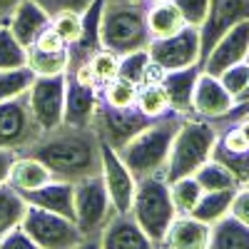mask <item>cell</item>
<instances>
[{"label":"cell","mask_w":249,"mask_h":249,"mask_svg":"<svg viewBox=\"0 0 249 249\" xmlns=\"http://www.w3.org/2000/svg\"><path fill=\"white\" fill-rule=\"evenodd\" d=\"M40 160L50 170L53 179L82 182L88 177L102 175V142L95 127H75L62 122L55 130H48L25 152Z\"/></svg>","instance_id":"1"},{"label":"cell","mask_w":249,"mask_h":249,"mask_svg":"<svg viewBox=\"0 0 249 249\" xmlns=\"http://www.w3.org/2000/svg\"><path fill=\"white\" fill-rule=\"evenodd\" d=\"M184 115L179 112H167L160 120H152L142 132H137L124 147L117 150L124 167L132 172L135 179L144 177H164L172 152V142L177 130L182 127Z\"/></svg>","instance_id":"2"},{"label":"cell","mask_w":249,"mask_h":249,"mask_svg":"<svg viewBox=\"0 0 249 249\" xmlns=\"http://www.w3.org/2000/svg\"><path fill=\"white\" fill-rule=\"evenodd\" d=\"M147 3H115L105 0L100 18V45L124 57L137 50H147L152 43L147 28Z\"/></svg>","instance_id":"3"},{"label":"cell","mask_w":249,"mask_h":249,"mask_svg":"<svg viewBox=\"0 0 249 249\" xmlns=\"http://www.w3.org/2000/svg\"><path fill=\"white\" fill-rule=\"evenodd\" d=\"M214 142H217V127L212 120H204L197 115L184 117L182 127L177 130L175 142H172L164 179L172 184L182 177H192L204 162L212 160Z\"/></svg>","instance_id":"4"},{"label":"cell","mask_w":249,"mask_h":249,"mask_svg":"<svg viewBox=\"0 0 249 249\" xmlns=\"http://www.w3.org/2000/svg\"><path fill=\"white\" fill-rule=\"evenodd\" d=\"M130 214L144 230V234L160 247L164 234H167V230H170V224L177 217V210L172 204V195H170V182L164 177L137 179Z\"/></svg>","instance_id":"5"},{"label":"cell","mask_w":249,"mask_h":249,"mask_svg":"<svg viewBox=\"0 0 249 249\" xmlns=\"http://www.w3.org/2000/svg\"><path fill=\"white\" fill-rule=\"evenodd\" d=\"M115 214L102 175L75 182V224L82 237H100Z\"/></svg>","instance_id":"6"},{"label":"cell","mask_w":249,"mask_h":249,"mask_svg":"<svg viewBox=\"0 0 249 249\" xmlns=\"http://www.w3.org/2000/svg\"><path fill=\"white\" fill-rule=\"evenodd\" d=\"M40 135H43V127L30 110L28 92L0 102V150L25 155Z\"/></svg>","instance_id":"7"},{"label":"cell","mask_w":249,"mask_h":249,"mask_svg":"<svg viewBox=\"0 0 249 249\" xmlns=\"http://www.w3.org/2000/svg\"><path fill=\"white\" fill-rule=\"evenodd\" d=\"M152 120L144 117L140 112L137 105L132 107H110L105 105L102 100H97V107H95V120H92V127L100 137L102 144L112 147L115 152L120 147H124L137 132H142Z\"/></svg>","instance_id":"8"},{"label":"cell","mask_w":249,"mask_h":249,"mask_svg":"<svg viewBox=\"0 0 249 249\" xmlns=\"http://www.w3.org/2000/svg\"><path fill=\"white\" fill-rule=\"evenodd\" d=\"M217 127V142L212 150V160L224 164L234 175L239 187L249 184V135L242 130V124L230 117L212 120Z\"/></svg>","instance_id":"9"},{"label":"cell","mask_w":249,"mask_h":249,"mask_svg":"<svg viewBox=\"0 0 249 249\" xmlns=\"http://www.w3.org/2000/svg\"><path fill=\"white\" fill-rule=\"evenodd\" d=\"M20 227L43 249H72L82 239L77 224L72 219L55 214V212H45L40 207H30V204H28Z\"/></svg>","instance_id":"10"},{"label":"cell","mask_w":249,"mask_h":249,"mask_svg":"<svg viewBox=\"0 0 249 249\" xmlns=\"http://www.w3.org/2000/svg\"><path fill=\"white\" fill-rule=\"evenodd\" d=\"M147 53H150V60L155 62V65H160L164 72L199 65V57H202L199 28L187 25L172 37L152 40V43L147 45Z\"/></svg>","instance_id":"11"},{"label":"cell","mask_w":249,"mask_h":249,"mask_svg":"<svg viewBox=\"0 0 249 249\" xmlns=\"http://www.w3.org/2000/svg\"><path fill=\"white\" fill-rule=\"evenodd\" d=\"M28 102L43 132L55 130L65 117V75L35 77L28 90Z\"/></svg>","instance_id":"12"},{"label":"cell","mask_w":249,"mask_h":249,"mask_svg":"<svg viewBox=\"0 0 249 249\" xmlns=\"http://www.w3.org/2000/svg\"><path fill=\"white\" fill-rule=\"evenodd\" d=\"M242 20H249V0H210V13H207L199 28V43H202L199 65L212 53V48Z\"/></svg>","instance_id":"13"},{"label":"cell","mask_w":249,"mask_h":249,"mask_svg":"<svg viewBox=\"0 0 249 249\" xmlns=\"http://www.w3.org/2000/svg\"><path fill=\"white\" fill-rule=\"evenodd\" d=\"M247 57H249V20H242L204 57L202 72L219 77L224 70L239 65V62H247Z\"/></svg>","instance_id":"14"},{"label":"cell","mask_w":249,"mask_h":249,"mask_svg":"<svg viewBox=\"0 0 249 249\" xmlns=\"http://www.w3.org/2000/svg\"><path fill=\"white\" fill-rule=\"evenodd\" d=\"M102 179H105V187H107V195L112 199L115 212L117 214H130L137 179L132 177V172L127 167H124L120 155L112 147H107V144H102Z\"/></svg>","instance_id":"15"},{"label":"cell","mask_w":249,"mask_h":249,"mask_svg":"<svg viewBox=\"0 0 249 249\" xmlns=\"http://www.w3.org/2000/svg\"><path fill=\"white\" fill-rule=\"evenodd\" d=\"M232 107H234V97L224 90L222 80L202 72L197 80V88H195V97H192L195 115L204 120H219Z\"/></svg>","instance_id":"16"},{"label":"cell","mask_w":249,"mask_h":249,"mask_svg":"<svg viewBox=\"0 0 249 249\" xmlns=\"http://www.w3.org/2000/svg\"><path fill=\"white\" fill-rule=\"evenodd\" d=\"M102 249H157L132 214H115L100 234Z\"/></svg>","instance_id":"17"},{"label":"cell","mask_w":249,"mask_h":249,"mask_svg":"<svg viewBox=\"0 0 249 249\" xmlns=\"http://www.w3.org/2000/svg\"><path fill=\"white\" fill-rule=\"evenodd\" d=\"M97 95L100 88L80 85L77 80L65 75V117H62V122L75 124V127H92Z\"/></svg>","instance_id":"18"},{"label":"cell","mask_w":249,"mask_h":249,"mask_svg":"<svg viewBox=\"0 0 249 249\" xmlns=\"http://www.w3.org/2000/svg\"><path fill=\"white\" fill-rule=\"evenodd\" d=\"M20 195H23V199L30 207H40L45 212H55V214H62L75 222V184H70V182L53 179L45 187H40V190L20 192Z\"/></svg>","instance_id":"19"},{"label":"cell","mask_w":249,"mask_h":249,"mask_svg":"<svg viewBox=\"0 0 249 249\" xmlns=\"http://www.w3.org/2000/svg\"><path fill=\"white\" fill-rule=\"evenodd\" d=\"M202 75V65H192V68H184V70H170L164 72L162 85L167 90L170 97V105L172 112H179L184 117H192V97H195V88H197V80Z\"/></svg>","instance_id":"20"},{"label":"cell","mask_w":249,"mask_h":249,"mask_svg":"<svg viewBox=\"0 0 249 249\" xmlns=\"http://www.w3.org/2000/svg\"><path fill=\"white\" fill-rule=\"evenodd\" d=\"M212 237V227L195 219L192 214H177L170 224L162 244L170 249H207Z\"/></svg>","instance_id":"21"},{"label":"cell","mask_w":249,"mask_h":249,"mask_svg":"<svg viewBox=\"0 0 249 249\" xmlns=\"http://www.w3.org/2000/svg\"><path fill=\"white\" fill-rule=\"evenodd\" d=\"M48 25H50V15L40 8L35 0H23V3L18 5V10L13 13L10 23H8L10 33L18 37V43L23 48H30L37 40V35Z\"/></svg>","instance_id":"22"},{"label":"cell","mask_w":249,"mask_h":249,"mask_svg":"<svg viewBox=\"0 0 249 249\" xmlns=\"http://www.w3.org/2000/svg\"><path fill=\"white\" fill-rule=\"evenodd\" d=\"M48 182H53V175L43 162L30 155H15V162L8 175V184H13L18 192H33L45 187Z\"/></svg>","instance_id":"23"},{"label":"cell","mask_w":249,"mask_h":249,"mask_svg":"<svg viewBox=\"0 0 249 249\" xmlns=\"http://www.w3.org/2000/svg\"><path fill=\"white\" fill-rule=\"evenodd\" d=\"M147 28L152 40H164L177 35L182 28H187V23L179 8L175 5V0H167V3H157L147 8Z\"/></svg>","instance_id":"24"},{"label":"cell","mask_w":249,"mask_h":249,"mask_svg":"<svg viewBox=\"0 0 249 249\" xmlns=\"http://www.w3.org/2000/svg\"><path fill=\"white\" fill-rule=\"evenodd\" d=\"M207 249H249V227L232 214L212 224V237Z\"/></svg>","instance_id":"25"},{"label":"cell","mask_w":249,"mask_h":249,"mask_svg":"<svg viewBox=\"0 0 249 249\" xmlns=\"http://www.w3.org/2000/svg\"><path fill=\"white\" fill-rule=\"evenodd\" d=\"M25 210H28V202L23 199V195L8 182L0 184V239L23 224Z\"/></svg>","instance_id":"26"},{"label":"cell","mask_w":249,"mask_h":249,"mask_svg":"<svg viewBox=\"0 0 249 249\" xmlns=\"http://www.w3.org/2000/svg\"><path fill=\"white\" fill-rule=\"evenodd\" d=\"M234 192H237V190L204 192V195L199 197L197 207H195L192 217L212 227L214 222H219L222 217H227V214H230V210H232V199H234Z\"/></svg>","instance_id":"27"},{"label":"cell","mask_w":249,"mask_h":249,"mask_svg":"<svg viewBox=\"0 0 249 249\" xmlns=\"http://www.w3.org/2000/svg\"><path fill=\"white\" fill-rule=\"evenodd\" d=\"M137 107L144 117L150 120H160L167 112H172V105H170V97H167V90H164L162 82H144L137 90Z\"/></svg>","instance_id":"28"},{"label":"cell","mask_w":249,"mask_h":249,"mask_svg":"<svg viewBox=\"0 0 249 249\" xmlns=\"http://www.w3.org/2000/svg\"><path fill=\"white\" fill-rule=\"evenodd\" d=\"M199 187H202V192H222V190H239V182L234 179V175L224 167V164L210 160V162H204L202 167L192 175Z\"/></svg>","instance_id":"29"},{"label":"cell","mask_w":249,"mask_h":249,"mask_svg":"<svg viewBox=\"0 0 249 249\" xmlns=\"http://www.w3.org/2000/svg\"><path fill=\"white\" fill-rule=\"evenodd\" d=\"M137 90L140 85H135V82L124 80V77H115L105 82V85H100L97 100H102L110 107H132L137 105Z\"/></svg>","instance_id":"30"},{"label":"cell","mask_w":249,"mask_h":249,"mask_svg":"<svg viewBox=\"0 0 249 249\" xmlns=\"http://www.w3.org/2000/svg\"><path fill=\"white\" fill-rule=\"evenodd\" d=\"M70 62V50L62 53H37L28 50V68L35 72V77H53V75H65Z\"/></svg>","instance_id":"31"},{"label":"cell","mask_w":249,"mask_h":249,"mask_svg":"<svg viewBox=\"0 0 249 249\" xmlns=\"http://www.w3.org/2000/svg\"><path fill=\"white\" fill-rule=\"evenodd\" d=\"M33 82H35V72L28 65L13 68V70H0V102L25 95Z\"/></svg>","instance_id":"32"},{"label":"cell","mask_w":249,"mask_h":249,"mask_svg":"<svg viewBox=\"0 0 249 249\" xmlns=\"http://www.w3.org/2000/svg\"><path fill=\"white\" fill-rule=\"evenodd\" d=\"M170 195H172V204H175L177 214H192L204 192L195 177H182L170 184Z\"/></svg>","instance_id":"33"},{"label":"cell","mask_w":249,"mask_h":249,"mask_svg":"<svg viewBox=\"0 0 249 249\" xmlns=\"http://www.w3.org/2000/svg\"><path fill=\"white\" fill-rule=\"evenodd\" d=\"M28 65V48L18 43L8 25H0V70L25 68Z\"/></svg>","instance_id":"34"},{"label":"cell","mask_w":249,"mask_h":249,"mask_svg":"<svg viewBox=\"0 0 249 249\" xmlns=\"http://www.w3.org/2000/svg\"><path fill=\"white\" fill-rule=\"evenodd\" d=\"M50 25L55 28V33L65 40L68 48L75 45L77 40L82 37V13L75 10H60L50 18Z\"/></svg>","instance_id":"35"},{"label":"cell","mask_w":249,"mask_h":249,"mask_svg":"<svg viewBox=\"0 0 249 249\" xmlns=\"http://www.w3.org/2000/svg\"><path fill=\"white\" fill-rule=\"evenodd\" d=\"M120 62L122 57L105 50V48H100L92 57H90V68L95 72V80H97V85H105V82L115 80L120 75Z\"/></svg>","instance_id":"36"},{"label":"cell","mask_w":249,"mask_h":249,"mask_svg":"<svg viewBox=\"0 0 249 249\" xmlns=\"http://www.w3.org/2000/svg\"><path fill=\"white\" fill-rule=\"evenodd\" d=\"M150 53L147 50H137V53H130L124 55L122 62H120V75L117 77H124L135 82V85H142L144 82V75H147V68H150Z\"/></svg>","instance_id":"37"},{"label":"cell","mask_w":249,"mask_h":249,"mask_svg":"<svg viewBox=\"0 0 249 249\" xmlns=\"http://www.w3.org/2000/svg\"><path fill=\"white\" fill-rule=\"evenodd\" d=\"M219 80H222L224 90L237 100V97L244 92V88L249 85V62H239V65L224 70V72L219 75Z\"/></svg>","instance_id":"38"},{"label":"cell","mask_w":249,"mask_h":249,"mask_svg":"<svg viewBox=\"0 0 249 249\" xmlns=\"http://www.w3.org/2000/svg\"><path fill=\"white\" fill-rule=\"evenodd\" d=\"M175 5L179 8L184 23L192 28H202L207 13H210V0H175Z\"/></svg>","instance_id":"39"},{"label":"cell","mask_w":249,"mask_h":249,"mask_svg":"<svg viewBox=\"0 0 249 249\" xmlns=\"http://www.w3.org/2000/svg\"><path fill=\"white\" fill-rule=\"evenodd\" d=\"M28 50H37V53H62V50H68V43L55 33L53 25H48L43 33L37 35V40H35Z\"/></svg>","instance_id":"40"},{"label":"cell","mask_w":249,"mask_h":249,"mask_svg":"<svg viewBox=\"0 0 249 249\" xmlns=\"http://www.w3.org/2000/svg\"><path fill=\"white\" fill-rule=\"evenodd\" d=\"M35 3L43 8L50 18L60 10H75V13H85L95 0H35Z\"/></svg>","instance_id":"41"},{"label":"cell","mask_w":249,"mask_h":249,"mask_svg":"<svg viewBox=\"0 0 249 249\" xmlns=\"http://www.w3.org/2000/svg\"><path fill=\"white\" fill-rule=\"evenodd\" d=\"M0 249H43L23 227H15L13 232H8L3 239H0Z\"/></svg>","instance_id":"42"},{"label":"cell","mask_w":249,"mask_h":249,"mask_svg":"<svg viewBox=\"0 0 249 249\" xmlns=\"http://www.w3.org/2000/svg\"><path fill=\"white\" fill-rule=\"evenodd\" d=\"M230 214H232L234 219H239L242 224L249 227V187H239V190L234 192Z\"/></svg>","instance_id":"43"},{"label":"cell","mask_w":249,"mask_h":249,"mask_svg":"<svg viewBox=\"0 0 249 249\" xmlns=\"http://www.w3.org/2000/svg\"><path fill=\"white\" fill-rule=\"evenodd\" d=\"M13 162H15V152L0 150V184H5V182H8V175H10Z\"/></svg>","instance_id":"44"},{"label":"cell","mask_w":249,"mask_h":249,"mask_svg":"<svg viewBox=\"0 0 249 249\" xmlns=\"http://www.w3.org/2000/svg\"><path fill=\"white\" fill-rule=\"evenodd\" d=\"M20 3H23V0H0V20H3V25L10 23V18L18 10Z\"/></svg>","instance_id":"45"},{"label":"cell","mask_w":249,"mask_h":249,"mask_svg":"<svg viewBox=\"0 0 249 249\" xmlns=\"http://www.w3.org/2000/svg\"><path fill=\"white\" fill-rule=\"evenodd\" d=\"M72 249H102V242H100V237H82Z\"/></svg>","instance_id":"46"},{"label":"cell","mask_w":249,"mask_h":249,"mask_svg":"<svg viewBox=\"0 0 249 249\" xmlns=\"http://www.w3.org/2000/svg\"><path fill=\"white\" fill-rule=\"evenodd\" d=\"M227 115H232V117H237V115H249V102H234V107L227 112Z\"/></svg>","instance_id":"47"},{"label":"cell","mask_w":249,"mask_h":249,"mask_svg":"<svg viewBox=\"0 0 249 249\" xmlns=\"http://www.w3.org/2000/svg\"><path fill=\"white\" fill-rule=\"evenodd\" d=\"M234 102H249V85L244 88V92H242V95H239V97H237Z\"/></svg>","instance_id":"48"},{"label":"cell","mask_w":249,"mask_h":249,"mask_svg":"<svg viewBox=\"0 0 249 249\" xmlns=\"http://www.w3.org/2000/svg\"><path fill=\"white\" fill-rule=\"evenodd\" d=\"M147 5H157V3H167V0H144Z\"/></svg>","instance_id":"49"},{"label":"cell","mask_w":249,"mask_h":249,"mask_svg":"<svg viewBox=\"0 0 249 249\" xmlns=\"http://www.w3.org/2000/svg\"><path fill=\"white\" fill-rule=\"evenodd\" d=\"M115 3H142V0H115Z\"/></svg>","instance_id":"50"},{"label":"cell","mask_w":249,"mask_h":249,"mask_svg":"<svg viewBox=\"0 0 249 249\" xmlns=\"http://www.w3.org/2000/svg\"><path fill=\"white\" fill-rule=\"evenodd\" d=\"M157 249H170V247H164V244H160V247H157Z\"/></svg>","instance_id":"51"},{"label":"cell","mask_w":249,"mask_h":249,"mask_svg":"<svg viewBox=\"0 0 249 249\" xmlns=\"http://www.w3.org/2000/svg\"><path fill=\"white\" fill-rule=\"evenodd\" d=\"M0 25H3V20H0Z\"/></svg>","instance_id":"52"},{"label":"cell","mask_w":249,"mask_h":249,"mask_svg":"<svg viewBox=\"0 0 249 249\" xmlns=\"http://www.w3.org/2000/svg\"><path fill=\"white\" fill-rule=\"evenodd\" d=\"M247 62H249V57H247Z\"/></svg>","instance_id":"53"},{"label":"cell","mask_w":249,"mask_h":249,"mask_svg":"<svg viewBox=\"0 0 249 249\" xmlns=\"http://www.w3.org/2000/svg\"><path fill=\"white\" fill-rule=\"evenodd\" d=\"M247 187H249V184H247Z\"/></svg>","instance_id":"54"}]
</instances>
